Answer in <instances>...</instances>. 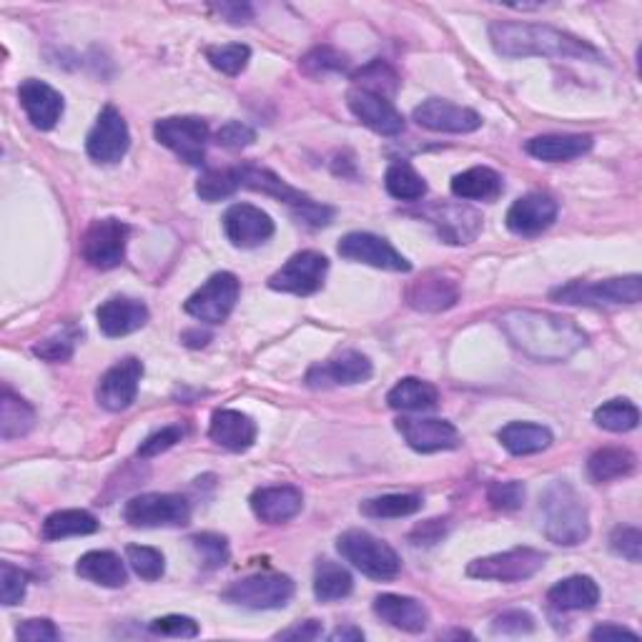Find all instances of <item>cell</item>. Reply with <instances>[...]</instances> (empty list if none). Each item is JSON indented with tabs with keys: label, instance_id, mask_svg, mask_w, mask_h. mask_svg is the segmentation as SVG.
Returning a JSON list of instances; mask_svg holds the SVG:
<instances>
[{
	"label": "cell",
	"instance_id": "obj_1",
	"mask_svg": "<svg viewBox=\"0 0 642 642\" xmlns=\"http://www.w3.org/2000/svg\"><path fill=\"white\" fill-rule=\"evenodd\" d=\"M499 327L524 356L535 362H565L588 344V335L572 319L535 308H512L502 314Z\"/></svg>",
	"mask_w": 642,
	"mask_h": 642
},
{
	"label": "cell",
	"instance_id": "obj_2",
	"mask_svg": "<svg viewBox=\"0 0 642 642\" xmlns=\"http://www.w3.org/2000/svg\"><path fill=\"white\" fill-rule=\"evenodd\" d=\"M492 48L505 58H572V61L603 63L605 56L572 33L557 31L540 23H512L495 21L489 23Z\"/></svg>",
	"mask_w": 642,
	"mask_h": 642
},
{
	"label": "cell",
	"instance_id": "obj_3",
	"mask_svg": "<svg viewBox=\"0 0 642 642\" xmlns=\"http://www.w3.org/2000/svg\"><path fill=\"white\" fill-rule=\"evenodd\" d=\"M542 530L549 542L562 547H578L590 537V514L585 499L570 482L557 480L540 495Z\"/></svg>",
	"mask_w": 642,
	"mask_h": 642
},
{
	"label": "cell",
	"instance_id": "obj_4",
	"mask_svg": "<svg viewBox=\"0 0 642 642\" xmlns=\"http://www.w3.org/2000/svg\"><path fill=\"white\" fill-rule=\"evenodd\" d=\"M337 549L349 565L372 580H395L402 572V560L395 549L366 530L341 532Z\"/></svg>",
	"mask_w": 642,
	"mask_h": 642
},
{
	"label": "cell",
	"instance_id": "obj_5",
	"mask_svg": "<svg viewBox=\"0 0 642 642\" xmlns=\"http://www.w3.org/2000/svg\"><path fill=\"white\" fill-rule=\"evenodd\" d=\"M555 302L570 306H620L638 304L642 299V279L638 274L630 277H615L605 281H570L555 289Z\"/></svg>",
	"mask_w": 642,
	"mask_h": 642
},
{
	"label": "cell",
	"instance_id": "obj_6",
	"mask_svg": "<svg viewBox=\"0 0 642 642\" xmlns=\"http://www.w3.org/2000/svg\"><path fill=\"white\" fill-rule=\"evenodd\" d=\"M294 597V580L279 572L252 574L237 580L221 592V599L246 610H281Z\"/></svg>",
	"mask_w": 642,
	"mask_h": 642
},
{
	"label": "cell",
	"instance_id": "obj_7",
	"mask_svg": "<svg viewBox=\"0 0 642 642\" xmlns=\"http://www.w3.org/2000/svg\"><path fill=\"white\" fill-rule=\"evenodd\" d=\"M123 520L131 528H183L191 522V505L186 497L171 492H148L129 499Z\"/></svg>",
	"mask_w": 642,
	"mask_h": 642
},
{
	"label": "cell",
	"instance_id": "obj_8",
	"mask_svg": "<svg viewBox=\"0 0 642 642\" xmlns=\"http://www.w3.org/2000/svg\"><path fill=\"white\" fill-rule=\"evenodd\" d=\"M129 233V223H123L121 219H113V216L96 219L81 239L83 262L101 271L121 266L123 258H126Z\"/></svg>",
	"mask_w": 642,
	"mask_h": 642
},
{
	"label": "cell",
	"instance_id": "obj_9",
	"mask_svg": "<svg viewBox=\"0 0 642 642\" xmlns=\"http://www.w3.org/2000/svg\"><path fill=\"white\" fill-rule=\"evenodd\" d=\"M547 555L532 547H517L507 553H497L489 557L472 560L467 567V574L474 580H489V582H522L535 578L545 567Z\"/></svg>",
	"mask_w": 642,
	"mask_h": 642
},
{
	"label": "cell",
	"instance_id": "obj_10",
	"mask_svg": "<svg viewBox=\"0 0 642 642\" xmlns=\"http://www.w3.org/2000/svg\"><path fill=\"white\" fill-rule=\"evenodd\" d=\"M239 294L241 281L231 271H219L186 299L183 312L204 324H221L231 316L233 306L239 302Z\"/></svg>",
	"mask_w": 642,
	"mask_h": 642
},
{
	"label": "cell",
	"instance_id": "obj_11",
	"mask_svg": "<svg viewBox=\"0 0 642 642\" xmlns=\"http://www.w3.org/2000/svg\"><path fill=\"white\" fill-rule=\"evenodd\" d=\"M154 136L161 146L177 154L183 163L204 166L208 126L196 116H171V119L156 121Z\"/></svg>",
	"mask_w": 642,
	"mask_h": 642
},
{
	"label": "cell",
	"instance_id": "obj_12",
	"mask_svg": "<svg viewBox=\"0 0 642 642\" xmlns=\"http://www.w3.org/2000/svg\"><path fill=\"white\" fill-rule=\"evenodd\" d=\"M329 258L319 252H299L269 277V289L281 294L312 296L324 287Z\"/></svg>",
	"mask_w": 642,
	"mask_h": 642
},
{
	"label": "cell",
	"instance_id": "obj_13",
	"mask_svg": "<svg viewBox=\"0 0 642 642\" xmlns=\"http://www.w3.org/2000/svg\"><path fill=\"white\" fill-rule=\"evenodd\" d=\"M337 252L341 258H347V262L366 264V266H374V269L397 271V274L412 271V264L407 262V258L399 254L387 239H381L377 237V233H370V231L347 233V237L339 241Z\"/></svg>",
	"mask_w": 642,
	"mask_h": 642
},
{
	"label": "cell",
	"instance_id": "obj_14",
	"mask_svg": "<svg viewBox=\"0 0 642 642\" xmlns=\"http://www.w3.org/2000/svg\"><path fill=\"white\" fill-rule=\"evenodd\" d=\"M131 133L121 111L116 106H106L88 131L86 152L96 163H119L129 154Z\"/></svg>",
	"mask_w": 642,
	"mask_h": 642
},
{
	"label": "cell",
	"instance_id": "obj_15",
	"mask_svg": "<svg viewBox=\"0 0 642 642\" xmlns=\"http://www.w3.org/2000/svg\"><path fill=\"white\" fill-rule=\"evenodd\" d=\"M144 379V364L136 356H126L108 370L96 387V402L106 412H123L136 402L138 385Z\"/></svg>",
	"mask_w": 642,
	"mask_h": 642
},
{
	"label": "cell",
	"instance_id": "obj_16",
	"mask_svg": "<svg viewBox=\"0 0 642 642\" xmlns=\"http://www.w3.org/2000/svg\"><path fill=\"white\" fill-rule=\"evenodd\" d=\"M374 374V366L370 356L362 352H354V349H347V352L337 354L335 360L314 364L312 370L306 372V385L312 389H327V387H352L362 385Z\"/></svg>",
	"mask_w": 642,
	"mask_h": 642
},
{
	"label": "cell",
	"instance_id": "obj_17",
	"mask_svg": "<svg viewBox=\"0 0 642 642\" xmlns=\"http://www.w3.org/2000/svg\"><path fill=\"white\" fill-rule=\"evenodd\" d=\"M399 435L404 437L414 452L435 455L457 449L462 445L460 432L447 420H416V416H399L397 420Z\"/></svg>",
	"mask_w": 642,
	"mask_h": 642
},
{
	"label": "cell",
	"instance_id": "obj_18",
	"mask_svg": "<svg viewBox=\"0 0 642 642\" xmlns=\"http://www.w3.org/2000/svg\"><path fill=\"white\" fill-rule=\"evenodd\" d=\"M347 106L366 129L381 133V136H397V133H402L407 126L404 116L397 111L395 104L385 96L372 94V90L354 86L347 94Z\"/></svg>",
	"mask_w": 642,
	"mask_h": 642
},
{
	"label": "cell",
	"instance_id": "obj_19",
	"mask_svg": "<svg viewBox=\"0 0 642 642\" xmlns=\"http://www.w3.org/2000/svg\"><path fill=\"white\" fill-rule=\"evenodd\" d=\"M223 231L237 249H256L274 237V221L258 206L233 204L223 214Z\"/></svg>",
	"mask_w": 642,
	"mask_h": 642
},
{
	"label": "cell",
	"instance_id": "obj_20",
	"mask_svg": "<svg viewBox=\"0 0 642 642\" xmlns=\"http://www.w3.org/2000/svg\"><path fill=\"white\" fill-rule=\"evenodd\" d=\"M427 219L437 229L439 239L452 246L470 244L480 237L482 231V214L477 208L464 204H441L432 206L427 211Z\"/></svg>",
	"mask_w": 642,
	"mask_h": 642
},
{
	"label": "cell",
	"instance_id": "obj_21",
	"mask_svg": "<svg viewBox=\"0 0 642 642\" xmlns=\"http://www.w3.org/2000/svg\"><path fill=\"white\" fill-rule=\"evenodd\" d=\"M414 121L422 129L437 133H472L482 126V116L467 106L429 98L414 108Z\"/></svg>",
	"mask_w": 642,
	"mask_h": 642
},
{
	"label": "cell",
	"instance_id": "obj_22",
	"mask_svg": "<svg viewBox=\"0 0 642 642\" xmlns=\"http://www.w3.org/2000/svg\"><path fill=\"white\" fill-rule=\"evenodd\" d=\"M19 98L23 111H26L28 121L38 131H51L65 111L63 96L58 94L53 86H48L46 81L38 78H26L19 88Z\"/></svg>",
	"mask_w": 642,
	"mask_h": 642
},
{
	"label": "cell",
	"instance_id": "obj_23",
	"mask_svg": "<svg viewBox=\"0 0 642 642\" xmlns=\"http://www.w3.org/2000/svg\"><path fill=\"white\" fill-rule=\"evenodd\" d=\"M557 219V202L547 194H528L510 206L507 211V229L517 237H537L547 231Z\"/></svg>",
	"mask_w": 642,
	"mask_h": 642
},
{
	"label": "cell",
	"instance_id": "obj_24",
	"mask_svg": "<svg viewBox=\"0 0 642 642\" xmlns=\"http://www.w3.org/2000/svg\"><path fill=\"white\" fill-rule=\"evenodd\" d=\"M252 512L266 524H283L302 512L304 495L294 485H277V487H258L254 489Z\"/></svg>",
	"mask_w": 642,
	"mask_h": 642
},
{
	"label": "cell",
	"instance_id": "obj_25",
	"mask_svg": "<svg viewBox=\"0 0 642 642\" xmlns=\"http://www.w3.org/2000/svg\"><path fill=\"white\" fill-rule=\"evenodd\" d=\"M96 319L98 329H101L108 339L126 337L133 335V331H138L141 327H146L148 306L131 296H113L98 306Z\"/></svg>",
	"mask_w": 642,
	"mask_h": 642
},
{
	"label": "cell",
	"instance_id": "obj_26",
	"mask_svg": "<svg viewBox=\"0 0 642 642\" xmlns=\"http://www.w3.org/2000/svg\"><path fill=\"white\" fill-rule=\"evenodd\" d=\"M374 615H377L381 622L391 625V628L412 632V635H420L429 625V610L420 599L395 595V592H385V595L374 597Z\"/></svg>",
	"mask_w": 642,
	"mask_h": 642
},
{
	"label": "cell",
	"instance_id": "obj_27",
	"mask_svg": "<svg viewBox=\"0 0 642 642\" xmlns=\"http://www.w3.org/2000/svg\"><path fill=\"white\" fill-rule=\"evenodd\" d=\"M256 422L239 410H216L208 424V437L229 452H246L256 441Z\"/></svg>",
	"mask_w": 642,
	"mask_h": 642
},
{
	"label": "cell",
	"instance_id": "obj_28",
	"mask_svg": "<svg viewBox=\"0 0 642 642\" xmlns=\"http://www.w3.org/2000/svg\"><path fill=\"white\" fill-rule=\"evenodd\" d=\"M590 148L592 136H582V133H549V136L530 138L524 144V152L545 163L572 161V158L585 156Z\"/></svg>",
	"mask_w": 642,
	"mask_h": 642
},
{
	"label": "cell",
	"instance_id": "obj_29",
	"mask_svg": "<svg viewBox=\"0 0 642 642\" xmlns=\"http://www.w3.org/2000/svg\"><path fill=\"white\" fill-rule=\"evenodd\" d=\"M547 603L562 613L592 610L599 603V588L588 574H572L549 588Z\"/></svg>",
	"mask_w": 642,
	"mask_h": 642
},
{
	"label": "cell",
	"instance_id": "obj_30",
	"mask_svg": "<svg viewBox=\"0 0 642 642\" xmlns=\"http://www.w3.org/2000/svg\"><path fill=\"white\" fill-rule=\"evenodd\" d=\"M239 177H241V186L244 189H252L258 191V194H266L271 198H277V202L289 204L291 208L294 206H302L304 202H308V196L302 194V191L289 186L287 181L281 177H277L271 169H264V166H256V163H241L239 166Z\"/></svg>",
	"mask_w": 642,
	"mask_h": 642
},
{
	"label": "cell",
	"instance_id": "obj_31",
	"mask_svg": "<svg viewBox=\"0 0 642 642\" xmlns=\"http://www.w3.org/2000/svg\"><path fill=\"white\" fill-rule=\"evenodd\" d=\"M502 191V177L489 166H474L452 179V194L462 202H495Z\"/></svg>",
	"mask_w": 642,
	"mask_h": 642
},
{
	"label": "cell",
	"instance_id": "obj_32",
	"mask_svg": "<svg viewBox=\"0 0 642 642\" xmlns=\"http://www.w3.org/2000/svg\"><path fill=\"white\" fill-rule=\"evenodd\" d=\"M457 299H460L457 283L439 277V274H427L424 279L414 281L410 294H407V302L420 312H445L457 304Z\"/></svg>",
	"mask_w": 642,
	"mask_h": 642
},
{
	"label": "cell",
	"instance_id": "obj_33",
	"mask_svg": "<svg viewBox=\"0 0 642 642\" xmlns=\"http://www.w3.org/2000/svg\"><path fill=\"white\" fill-rule=\"evenodd\" d=\"M76 572L83 580L96 582L101 588H123L129 580L126 565L121 562V557L116 553H108V549H94V553H86L76 565Z\"/></svg>",
	"mask_w": 642,
	"mask_h": 642
},
{
	"label": "cell",
	"instance_id": "obj_34",
	"mask_svg": "<svg viewBox=\"0 0 642 642\" xmlns=\"http://www.w3.org/2000/svg\"><path fill=\"white\" fill-rule=\"evenodd\" d=\"M497 437L507 452L514 457L540 455L553 445V432L532 422H510L507 427L499 429Z\"/></svg>",
	"mask_w": 642,
	"mask_h": 642
},
{
	"label": "cell",
	"instance_id": "obj_35",
	"mask_svg": "<svg viewBox=\"0 0 642 642\" xmlns=\"http://www.w3.org/2000/svg\"><path fill=\"white\" fill-rule=\"evenodd\" d=\"M638 467V457L628 447H603L592 452L588 460V474L592 482L603 485V482L630 477Z\"/></svg>",
	"mask_w": 642,
	"mask_h": 642
},
{
	"label": "cell",
	"instance_id": "obj_36",
	"mask_svg": "<svg viewBox=\"0 0 642 642\" xmlns=\"http://www.w3.org/2000/svg\"><path fill=\"white\" fill-rule=\"evenodd\" d=\"M437 402H439L437 387L416 377H407L402 381H397L387 395V404L391 407V410H402V412H424V410H432V407H437Z\"/></svg>",
	"mask_w": 642,
	"mask_h": 642
},
{
	"label": "cell",
	"instance_id": "obj_37",
	"mask_svg": "<svg viewBox=\"0 0 642 642\" xmlns=\"http://www.w3.org/2000/svg\"><path fill=\"white\" fill-rule=\"evenodd\" d=\"M352 590H354V580L347 567H341L335 560H327V557L316 562L314 595L319 603H337V599H344L352 595Z\"/></svg>",
	"mask_w": 642,
	"mask_h": 642
},
{
	"label": "cell",
	"instance_id": "obj_38",
	"mask_svg": "<svg viewBox=\"0 0 642 642\" xmlns=\"http://www.w3.org/2000/svg\"><path fill=\"white\" fill-rule=\"evenodd\" d=\"M98 532V520L86 510H58L46 517L40 535L48 542H58L65 537H83Z\"/></svg>",
	"mask_w": 642,
	"mask_h": 642
},
{
	"label": "cell",
	"instance_id": "obj_39",
	"mask_svg": "<svg viewBox=\"0 0 642 642\" xmlns=\"http://www.w3.org/2000/svg\"><path fill=\"white\" fill-rule=\"evenodd\" d=\"M33 424H36V412H33V407L26 399L13 395L11 389H5L3 399H0V437L5 441L26 437L33 429Z\"/></svg>",
	"mask_w": 642,
	"mask_h": 642
},
{
	"label": "cell",
	"instance_id": "obj_40",
	"mask_svg": "<svg viewBox=\"0 0 642 642\" xmlns=\"http://www.w3.org/2000/svg\"><path fill=\"white\" fill-rule=\"evenodd\" d=\"M385 186L389 196L399 198V202H420L427 194V181H424L412 163L397 161L387 169Z\"/></svg>",
	"mask_w": 642,
	"mask_h": 642
},
{
	"label": "cell",
	"instance_id": "obj_41",
	"mask_svg": "<svg viewBox=\"0 0 642 642\" xmlns=\"http://www.w3.org/2000/svg\"><path fill=\"white\" fill-rule=\"evenodd\" d=\"M422 505L420 495H381L362 502L360 512L372 520H399V517L416 514Z\"/></svg>",
	"mask_w": 642,
	"mask_h": 642
},
{
	"label": "cell",
	"instance_id": "obj_42",
	"mask_svg": "<svg viewBox=\"0 0 642 642\" xmlns=\"http://www.w3.org/2000/svg\"><path fill=\"white\" fill-rule=\"evenodd\" d=\"M595 424L599 429L625 435V432H632L640 424V410L628 399H610V402L595 410Z\"/></svg>",
	"mask_w": 642,
	"mask_h": 642
},
{
	"label": "cell",
	"instance_id": "obj_43",
	"mask_svg": "<svg viewBox=\"0 0 642 642\" xmlns=\"http://www.w3.org/2000/svg\"><path fill=\"white\" fill-rule=\"evenodd\" d=\"M241 189L239 166L237 169H208L196 181V194L202 196V202L216 204L221 198H229Z\"/></svg>",
	"mask_w": 642,
	"mask_h": 642
},
{
	"label": "cell",
	"instance_id": "obj_44",
	"mask_svg": "<svg viewBox=\"0 0 642 642\" xmlns=\"http://www.w3.org/2000/svg\"><path fill=\"white\" fill-rule=\"evenodd\" d=\"M249 58H252V48L244 44L206 48V61L211 63L216 71H221L223 76H239V73L249 65Z\"/></svg>",
	"mask_w": 642,
	"mask_h": 642
},
{
	"label": "cell",
	"instance_id": "obj_45",
	"mask_svg": "<svg viewBox=\"0 0 642 642\" xmlns=\"http://www.w3.org/2000/svg\"><path fill=\"white\" fill-rule=\"evenodd\" d=\"M347 65V56L331 46H316L302 58V71L312 78L329 76V73H344Z\"/></svg>",
	"mask_w": 642,
	"mask_h": 642
},
{
	"label": "cell",
	"instance_id": "obj_46",
	"mask_svg": "<svg viewBox=\"0 0 642 642\" xmlns=\"http://www.w3.org/2000/svg\"><path fill=\"white\" fill-rule=\"evenodd\" d=\"M126 562L131 565V570L146 582L161 580L163 572H166V560H163V555L158 553L156 547L129 545L126 547Z\"/></svg>",
	"mask_w": 642,
	"mask_h": 642
},
{
	"label": "cell",
	"instance_id": "obj_47",
	"mask_svg": "<svg viewBox=\"0 0 642 642\" xmlns=\"http://www.w3.org/2000/svg\"><path fill=\"white\" fill-rule=\"evenodd\" d=\"M356 88H364V90H372V94H379V96H395V90L399 86V78L397 73L389 69L387 63L381 61H374L370 65H364V69L356 73Z\"/></svg>",
	"mask_w": 642,
	"mask_h": 642
},
{
	"label": "cell",
	"instance_id": "obj_48",
	"mask_svg": "<svg viewBox=\"0 0 642 642\" xmlns=\"http://www.w3.org/2000/svg\"><path fill=\"white\" fill-rule=\"evenodd\" d=\"M191 545L198 553V560L206 567V570H219L229 562V542L223 535H216V532H202V535L191 537Z\"/></svg>",
	"mask_w": 642,
	"mask_h": 642
},
{
	"label": "cell",
	"instance_id": "obj_49",
	"mask_svg": "<svg viewBox=\"0 0 642 642\" xmlns=\"http://www.w3.org/2000/svg\"><path fill=\"white\" fill-rule=\"evenodd\" d=\"M524 495H528V489L522 482H492L487 489V502L499 512H514L524 505Z\"/></svg>",
	"mask_w": 642,
	"mask_h": 642
},
{
	"label": "cell",
	"instance_id": "obj_50",
	"mask_svg": "<svg viewBox=\"0 0 642 642\" xmlns=\"http://www.w3.org/2000/svg\"><path fill=\"white\" fill-rule=\"evenodd\" d=\"M28 590V574L21 567H13L11 562L0 565V599L5 607L19 605L26 597Z\"/></svg>",
	"mask_w": 642,
	"mask_h": 642
},
{
	"label": "cell",
	"instance_id": "obj_51",
	"mask_svg": "<svg viewBox=\"0 0 642 642\" xmlns=\"http://www.w3.org/2000/svg\"><path fill=\"white\" fill-rule=\"evenodd\" d=\"M183 437H186V427H183V424H169V427L156 429L154 435H148L144 441H141L138 457L152 460V457L163 455L166 449L177 447Z\"/></svg>",
	"mask_w": 642,
	"mask_h": 642
},
{
	"label": "cell",
	"instance_id": "obj_52",
	"mask_svg": "<svg viewBox=\"0 0 642 642\" xmlns=\"http://www.w3.org/2000/svg\"><path fill=\"white\" fill-rule=\"evenodd\" d=\"M148 630L154 635H163V638H196L198 635V622L194 617L186 615H166V617H156V620L148 625Z\"/></svg>",
	"mask_w": 642,
	"mask_h": 642
},
{
	"label": "cell",
	"instance_id": "obj_53",
	"mask_svg": "<svg viewBox=\"0 0 642 642\" xmlns=\"http://www.w3.org/2000/svg\"><path fill=\"white\" fill-rule=\"evenodd\" d=\"M535 630V617L524 610H507L492 620L495 635H528Z\"/></svg>",
	"mask_w": 642,
	"mask_h": 642
},
{
	"label": "cell",
	"instance_id": "obj_54",
	"mask_svg": "<svg viewBox=\"0 0 642 642\" xmlns=\"http://www.w3.org/2000/svg\"><path fill=\"white\" fill-rule=\"evenodd\" d=\"M610 549L630 562H640L642 557V532L638 528H615L610 535Z\"/></svg>",
	"mask_w": 642,
	"mask_h": 642
},
{
	"label": "cell",
	"instance_id": "obj_55",
	"mask_svg": "<svg viewBox=\"0 0 642 642\" xmlns=\"http://www.w3.org/2000/svg\"><path fill=\"white\" fill-rule=\"evenodd\" d=\"M73 347H76V339L69 335H58V337H48L40 341V344L33 347V354L40 356L46 362H69L73 356Z\"/></svg>",
	"mask_w": 642,
	"mask_h": 642
},
{
	"label": "cell",
	"instance_id": "obj_56",
	"mask_svg": "<svg viewBox=\"0 0 642 642\" xmlns=\"http://www.w3.org/2000/svg\"><path fill=\"white\" fill-rule=\"evenodd\" d=\"M216 141H219L223 148H233V152H237V148H246L254 144L256 131L241 121H229L216 131Z\"/></svg>",
	"mask_w": 642,
	"mask_h": 642
},
{
	"label": "cell",
	"instance_id": "obj_57",
	"mask_svg": "<svg viewBox=\"0 0 642 642\" xmlns=\"http://www.w3.org/2000/svg\"><path fill=\"white\" fill-rule=\"evenodd\" d=\"M291 214H294V219L299 223H304V227H312V229L329 227L331 219H335V208L324 206V204H316V202H312V198L304 202L302 206L291 208Z\"/></svg>",
	"mask_w": 642,
	"mask_h": 642
},
{
	"label": "cell",
	"instance_id": "obj_58",
	"mask_svg": "<svg viewBox=\"0 0 642 642\" xmlns=\"http://www.w3.org/2000/svg\"><path fill=\"white\" fill-rule=\"evenodd\" d=\"M15 635L26 642H48L61 638V630H58L51 620H26L19 625Z\"/></svg>",
	"mask_w": 642,
	"mask_h": 642
},
{
	"label": "cell",
	"instance_id": "obj_59",
	"mask_svg": "<svg viewBox=\"0 0 642 642\" xmlns=\"http://www.w3.org/2000/svg\"><path fill=\"white\" fill-rule=\"evenodd\" d=\"M214 11L231 26H246L254 19V8L249 3H216Z\"/></svg>",
	"mask_w": 642,
	"mask_h": 642
},
{
	"label": "cell",
	"instance_id": "obj_60",
	"mask_svg": "<svg viewBox=\"0 0 642 642\" xmlns=\"http://www.w3.org/2000/svg\"><path fill=\"white\" fill-rule=\"evenodd\" d=\"M445 520H427L424 524H420L412 532V542L414 545H435L441 537H445L447 532V524H441Z\"/></svg>",
	"mask_w": 642,
	"mask_h": 642
},
{
	"label": "cell",
	"instance_id": "obj_61",
	"mask_svg": "<svg viewBox=\"0 0 642 642\" xmlns=\"http://www.w3.org/2000/svg\"><path fill=\"white\" fill-rule=\"evenodd\" d=\"M277 638L279 640H316V638H322V622L304 620V622L294 625V628L281 630Z\"/></svg>",
	"mask_w": 642,
	"mask_h": 642
},
{
	"label": "cell",
	"instance_id": "obj_62",
	"mask_svg": "<svg viewBox=\"0 0 642 642\" xmlns=\"http://www.w3.org/2000/svg\"><path fill=\"white\" fill-rule=\"evenodd\" d=\"M592 640H640L638 632H632L628 628H622V625H615V622H605V625H597L595 630L590 632Z\"/></svg>",
	"mask_w": 642,
	"mask_h": 642
},
{
	"label": "cell",
	"instance_id": "obj_63",
	"mask_svg": "<svg viewBox=\"0 0 642 642\" xmlns=\"http://www.w3.org/2000/svg\"><path fill=\"white\" fill-rule=\"evenodd\" d=\"M181 341L189 347H206L208 341H211V335H208V331H202V329H189V331H183Z\"/></svg>",
	"mask_w": 642,
	"mask_h": 642
},
{
	"label": "cell",
	"instance_id": "obj_64",
	"mask_svg": "<svg viewBox=\"0 0 642 642\" xmlns=\"http://www.w3.org/2000/svg\"><path fill=\"white\" fill-rule=\"evenodd\" d=\"M329 640H335V642L354 640L356 642V640H364V632L360 628H354V625H344V628H337L335 632H331Z\"/></svg>",
	"mask_w": 642,
	"mask_h": 642
}]
</instances>
